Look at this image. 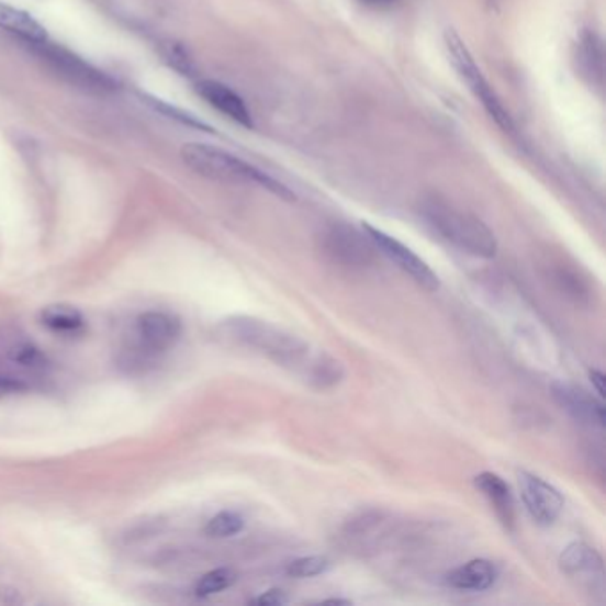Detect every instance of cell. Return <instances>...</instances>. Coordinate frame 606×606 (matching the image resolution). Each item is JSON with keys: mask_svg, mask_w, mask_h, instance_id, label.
Wrapping results in <instances>:
<instances>
[{"mask_svg": "<svg viewBox=\"0 0 606 606\" xmlns=\"http://www.w3.org/2000/svg\"><path fill=\"white\" fill-rule=\"evenodd\" d=\"M223 332L240 346L257 350L274 363L294 370L312 386L317 381L322 367L326 364L324 361H327L324 352H312L306 341L260 318L244 315L226 318L223 322Z\"/></svg>", "mask_w": 606, "mask_h": 606, "instance_id": "6da1fadb", "label": "cell"}, {"mask_svg": "<svg viewBox=\"0 0 606 606\" xmlns=\"http://www.w3.org/2000/svg\"><path fill=\"white\" fill-rule=\"evenodd\" d=\"M422 220L439 237L452 244L453 248L479 258H495L498 251L493 229L475 214L453 205L441 197H425L418 205Z\"/></svg>", "mask_w": 606, "mask_h": 606, "instance_id": "7a4b0ae2", "label": "cell"}, {"mask_svg": "<svg viewBox=\"0 0 606 606\" xmlns=\"http://www.w3.org/2000/svg\"><path fill=\"white\" fill-rule=\"evenodd\" d=\"M180 155L187 168L200 177L211 178L215 182L261 187L281 200L295 201V192L285 183L220 146L187 143L180 149Z\"/></svg>", "mask_w": 606, "mask_h": 606, "instance_id": "3957f363", "label": "cell"}, {"mask_svg": "<svg viewBox=\"0 0 606 606\" xmlns=\"http://www.w3.org/2000/svg\"><path fill=\"white\" fill-rule=\"evenodd\" d=\"M445 47H447L448 57L453 68L458 71L462 82L468 86L473 97L481 102L484 111L490 114L491 120L504 132L514 131L513 116L500 99L495 88L491 86L490 80L485 79L481 66L476 65L475 57L471 54L467 43L453 31L445 33Z\"/></svg>", "mask_w": 606, "mask_h": 606, "instance_id": "277c9868", "label": "cell"}, {"mask_svg": "<svg viewBox=\"0 0 606 606\" xmlns=\"http://www.w3.org/2000/svg\"><path fill=\"white\" fill-rule=\"evenodd\" d=\"M182 324L168 312H146L136 318L134 341L123 350V364L145 369L157 356L168 352L177 344Z\"/></svg>", "mask_w": 606, "mask_h": 606, "instance_id": "5b68a950", "label": "cell"}, {"mask_svg": "<svg viewBox=\"0 0 606 606\" xmlns=\"http://www.w3.org/2000/svg\"><path fill=\"white\" fill-rule=\"evenodd\" d=\"M322 251L333 263L346 269L372 266L379 252L363 229L359 232L346 223H335L326 228L322 234Z\"/></svg>", "mask_w": 606, "mask_h": 606, "instance_id": "8992f818", "label": "cell"}, {"mask_svg": "<svg viewBox=\"0 0 606 606\" xmlns=\"http://www.w3.org/2000/svg\"><path fill=\"white\" fill-rule=\"evenodd\" d=\"M361 228L364 234L369 235L378 251L388 260L393 261L407 276H411L422 289L429 290V292H436L439 289L438 274L430 269L427 261L422 260L413 249L407 248L406 244H402L401 240H396L395 237L386 234L383 229L375 228L372 224L363 223Z\"/></svg>", "mask_w": 606, "mask_h": 606, "instance_id": "52a82bcc", "label": "cell"}, {"mask_svg": "<svg viewBox=\"0 0 606 606\" xmlns=\"http://www.w3.org/2000/svg\"><path fill=\"white\" fill-rule=\"evenodd\" d=\"M518 484L523 504L534 521L542 527H550L560 518V514L564 510V496L556 485L525 470L518 473Z\"/></svg>", "mask_w": 606, "mask_h": 606, "instance_id": "ba28073f", "label": "cell"}, {"mask_svg": "<svg viewBox=\"0 0 606 606\" xmlns=\"http://www.w3.org/2000/svg\"><path fill=\"white\" fill-rule=\"evenodd\" d=\"M551 393L562 409L568 411L574 420L580 424L591 425V427H605V404L603 399H596L587 390L576 384L553 383Z\"/></svg>", "mask_w": 606, "mask_h": 606, "instance_id": "9c48e42d", "label": "cell"}, {"mask_svg": "<svg viewBox=\"0 0 606 606\" xmlns=\"http://www.w3.org/2000/svg\"><path fill=\"white\" fill-rule=\"evenodd\" d=\"M194 89L201 99L205 100L215 111L221 112L223 116L238 125L246 126V128H251L252 116L248 103L244 102L243 97L229 86L223 85L220 80L201 79L198 80Z\"/></svg>", "mask_w": 606, "mask_h": 606, "instance_id": "30bf717a", "label": "cell"}, {"mask_svg": "<svg viewBox=\"0 0 606 606\" xmlns=\"http://www.w3.org/2000/svg\"><path fill=\"white\" fill-rule=\"evenodd\" d=\"M37 47L43 48V56L47 57L48 61L56 66L63 75H66L74 85L85 86L88 89H99V91L114 88L109 77L86 65L79 57L71 56L70 52L48 47V40L45 43H37Z\"/></svg>", "mask_w": 606, "mask_h": 606, "instance_id": "8fae6325", "label": "cell"}, {"mask_svg": "<svg viewBox=\"0 0 606 606\" xmlns=\"http://www.w3.org/2000/svg\"><path fill=\"white\" fill-rule=\"evenodd\" d=\"M560 570L568 576L593 583V580L603 583V559L594 548L585 542H571L559 559Z\"/></svg>", "mask_w": 606, "mask_h": 606, "instance_id": "7c38bea8", "label": "cell"}, {"mask_svg": "<svg viewBox=\"0 0 606 606\" xmlns=\"http://www.w3.org/2000/svg\"><path fill=\"white\" fill-rule=\"evenodd\" d=\"M498 574L500 571L495 562L487 559H475L450 571L445 582L448 587L456 588V591L482 593L495 585Z\"/></svg>", "mask_w": 606, "mask_h": 606, "instance_id": "4fadbf2b", "label": "cell"}, {"mask_svg": "<svg viewBox=\"0 0 606 606\" xmlns=\"http://www.w3.org/2000/svg\"><path fill=\"white\" fill-rule=\"evenodd\" d=\"M476 490L481 491L490 504L495 508L500 521L508 530H513L516 523V510H514V496L510 485L496 475L493 471H482L475 476Z\"/></svg>", "mask_w": 606, "mask_h": 606, "instance_id": "5bb4252c", "label": "cell"}, {"mask_svg": "<svg viewBox=\"0 0 606 606\" xmlns=\"http://www.w3.org/2000/svg\"><path fill=\"white\" fill-rule=\"evenodd\" d=\"M0 29L16 34L33 45L45 43L48 40L47 29L43 27L33 14L14 8L8 2H2V0H0Z\"/></svg>", "mask_w": 606, "mask_h": 606, "instance_id": "9a60e30c", "label": "cell"}, {"mask_svg": "<svg viewBox=\"0 0 606 606\" xmlns=\"http://www.w3.org/2000/svg\"><path fill=\"white\" fill-rule=\"evenodd\" d=\"M43 326H47L50 332L63 336L80 335L85 332L86 321L79 310L65 306V304H56V306H47L42 312Z\"/></svg>", "mask_w": 606, "mask_h": 606, "instance_id": "2e32d148", "label": "cell"}, {"mask_svg": "<svg viewBox=\"0 0 606 606\" xmlns=\"http://www.w3.org/2000/svg\"><path fill=\"white\" fill-rule=\"evenodd\" d=\"M576 61L582 75H587L591 82H602L603 79V50L602 42L597 40L596 34L585 33L579 40L576 48Z\"/></svg>", "mask_w": 606, "mask_h": 606, "instance_id": "e0dca14e", "label": "cell"}, {"mask_svg": "<svg viewBox=\"0 0 606 606\" xmlns=\"http://www.w3.org/2000/svg\"><path fill=\"white\" fill-rule=\"evenodd\" d=\"M244 525L246 521L240 514L234 513V510H223L206 523L205 532L206 536L214 537V539H228V537L243 532Z\"/></svg>", "mask_w": 606, "mask_h": 606, "instance_id": "ac0fdd59", "label": "cell"}, {"mask_svg": "<svg viewBox=\"0 0 606 606\" xmlns=\"http://www.w3.org/2000/svg\"><path fill=\"white\" fill-rule=\"evenodd\" d=\"M237 582V573L229 568H220V570L206 573L203 579L198 582L197 594L200 597L214 596V594L223 593L226 588L232 587Z\"/></svg>", "mask_w": 606, "mask_h": 606, "instance_id": "d6986e66", "label": "cell"}, {"mask_svg": "<svg viewBox=\"0 0 606 606\" xmlns=\"http://www.w3.org/2000/svg\"><path fill=\"white\" fill-rule=\"evenodd\" d=\"M332 562L322 556L301 557L290 562L287 574L292 579H313L318 574L326 573Z\"/></svg>", "mask_w": 606, "mask_h": 606, "instance_id": "ffe728a7", "label": "cell"}, {"mask_svg": "<svg viewBox=\"0 0 606 606\" xmlns=\"http://www.w3.org/2000/svg\"><path fill=\"white\" fill-rule=\"evenodd\" d=\"M162 47V56L173 70H177L180 75L186 77H192L197 74V66L192 61L189 52L180 45V43L168 42L160 45Z\"/></svg>", "mask_w": 606, "mask_h": 606, "instance_id": "44dd1931", "label": "cell"}, {"mask_svg": "<svg viewBox=\"0 0 606 606\" xmlns=\"http://www.w3.org/2000/svg\"><path fill=\"white\" fill-rule=\"evenodd\" d=\"M34 383L27 379L13 375V373L0 372V399L11 395H20L33 390Z\"/></svg>", "mask_w": 606, "mask_h": 606, "instance_id": "7402d4cb", "label": "cell"}, {"mask_svg": "<svg viewBox=\"0 0 606 606\" xmlns=\"http://www.w3.org/2000/svg\"><path fill=\"white\" fill-rule=\"evenodd\" d=\"M251 603L260 606H281L289 603V597L280 588H271V591H267V593L251 599Z\"/></svg>", "mask_w": 606, "mask_h": 606, "instance_id": "603a6c76", "label": "cell"}, {"mask_svg": "<svg viewBox=\"0 0 606 606\" xmlns=\"http://www.w3.org/2000/svg\"><path fill=\"white\" fill-rule=\"evenodd\" d=\"M591 381H593L599 399H603V396H605V375H603V372H599V370H593V372H591Z\"/></svg>", "mask_w": 606, "mask_h": 606, "instance_id": "cb8c5ba5", "label": "cell"}, {"mask_svg": "<svg viewBox=\"0 0 606 606\" xmlns=\"http://www.w3.org/2000/svg\"><path fill=\"white\" fill-rule=\"evenodd\" d=\"M359 2H363L364 5H372V8H384V5L395 4L399 0H359Z\"/></svg>", "mask_w": 606, "mask_h": 606, "instance_id": "d4e9b609", "label": "cell"}, {"mask_svg": "<svg viewBox=\"0 0 606 606\" xmlns=\"http://www.w3.org/2000/svg\"><path fill=\"white\" fill-rule=\"evenodd\" d=\"M324 603H329V605H350L349 599H326Z\"/></svg>", "mask_w": 606, "mask_h": 606, "instance_id": "484cf974", "label": "cell"}]
</instances>
